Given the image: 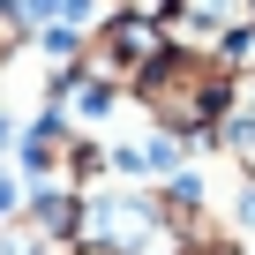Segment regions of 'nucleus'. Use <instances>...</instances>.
I'll list each match as a JSON object with an SVG mask.
<instances>
[{
    "label": "nucleus",
    "instance_id": "obj_4",
    "mask_svg": "<svg viewBox=\"0 0 255 255\" xmlns=\"http://www.w3.org/2000/svg\"><path fill=\"white\" fill-rule=\"evenodd\" d=\"M68 255H113V248H90V240H83V248H68Z\"/></svg>",
    "mask_w": 255,
    "mask_h": 255
},
{
    "label": "nucleus",
    "instance_id": "obj_2",
    "mask_svg": "<svg viewBox=\"0 0 255 255\" xmlns=\"http://www.w3.org/2000/svg\"><path fill=\"white\" fill-rule=\"evenodd\" d=\"M255 30V0H165V38L188 53H218Z\"/></svg>",
    "mask_w": 255,
    "mask_h": 255
},
{
    "label": "nucleus",
    "instance_id": "obj_3",
    "mask_svg": "<svg viewBox=\"0 0 255 255\" xmlns=\"http://www.w3.org/2000/svg\"><path fill=\"white\" fill-rule=\"evenodd\" d=\"M210 135H225L233 165L255 180V68H248V75H233V90H225V113H218V128H210Z\"/></svg>",
    "mask_w": 255,
    "mask_h": 255
},
{
    "label": "nucleus",
    "instance_id": "obj_1",
    "mask_svg": "<svg viewBox=\"0 0 255 255\" xmlns=\"http://www.w3.org/2000/svg\"><path fill=\"white\" fill-rule=\"evenodd\" d=\"M225 90H233V75L210 53H188V45L150 53L143 75H135V98L150 105V120L165 128V135H210L218 113H225Z\"/></svg>",
    "mask_w": 255,
    "mask_h": 255
}]
</instances>
